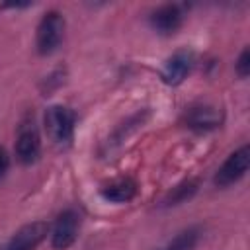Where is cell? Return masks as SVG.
Instances as JSON below:
<instances>
[{
	"mask_svg": "<svg viewBox=\"0 0 250 250\" xmlns=\"http://www.w3.org/2000/svg\"><path fill=\"white\" fill-rule=\"evenodd\" d=\"M199 242V229H186L178 232L162 250H193Z\"/></svg>",
	"mask_w": 250,
	"mask_h": 250,
	"instance_id": "cell-11",
	"label": "cell"
},
{
	"mask_svg": "<svg viewBox=\"0 0 250 250\" xmlns=\"http://www.w3.org/2000/svg\"><path fill=\"white\" fill-rule=\"evenodd\" d=\"M248 164H250V148H248V145H242L240 148L230 152L229 158L221 164V168L215 172L213 184L217 188H229V186L236 184L246 174Z\"/></svg>",
	"mask_w": 250,
	"mask_h": 250,
	"instance_id": "cell-4",
	"label": "cell"
},
{
	"mask_svg": "<svg viewBox=\"0 0 250 250\" xmlns=\"http://www.w3.org/2000/svg\"><path fill=\"white\" fill-rule=\"evenodd\" d=\"M195 191H197V180H186V182L178 184L176 188H172V191L164 199V205H178V203L189 199Z\"/></svg>",
	"mask_w": 250,
	"mask_h": 250,
	"instance_id": "cell-12",
	"label": "cell"
},
{
	"mask_svg": "<svg viewBox=\"0 0 250 250\" xmlns=\"http://www.w3.org/2000/svg\"><path fill=\"white\" fill-rule=\"evenodd\" d=\"M191 66H193V53L188 49H180L172 57L166 59L162 66V80L168 86H178L189 74Z\"/></svg>",
	"mask_w": 250,
	"mask_h": 250,
	"instance_id": "cell-8",
	"label": "cell"
},
{
	"mask_svg": "<svg viewBox=\"0 0 250 250\" xmlns=\"http://www.w3.org/2000/svg\"><path fill=\"white\" fill-rule=\"evenodd\" d=\"M80 229V215L74 209H64L59 213L51 229V246L55 250H66L74 244Z\"/></svg>",
	"mask_w": 250,
	"mask_h": 250,
	"instance_id": "cell-5",
	"label": "cell"
},
{
	"mask_svg": "<svg viewBox=\"0 0 250 250\" xmlns=\"http://www.w3.org/2000/svg\"><path fill=\"white\" fill-rule=\"evenodd\" d=\"M64 18L57 10H49L39 20L37 31H35V47L39 55H51L59 49L62 37H64Z\"/></svg>",
	"mask_w": 250,
	"mask_h": 250,
	"instance_id": "cell-1",
	"label": "cell"
},
{
	"mask_svg": "<svg viewBox=\"0 0 250 250\" xmlns=\"http://www.w3.org/2000/svg\"><path fill=\"white\" fill-rule=\"evenodd\" d=\"M184 123H186V127L199 131V133L213 131L221 125V111L209 104H195L186 109Z\"/></svg>",
	"mask_w": 250,
	"mask_h": 250,
	"instance_id": "cell-7",
	"label": "cell"
},
{
	"mask_svg": "<svg viewBox=\"0 0 250 250\" xmlns=\"http://www.w3.org/2000/svg\"><path fill=\"white\" fill-rule=\"evenodd\" d=\"M49 225L43 221H33L29 225H23L20 230L14 232V236L0 248V250H35L41 240L47 236Z\"/></svg>",
	"mask_w": 250,
	"mask_h": 250,
	"instance_id": "cell-6",
	"label": "cell"
},
{
	"mask_svg": "<svg viewBox=\"0 0 250 250\" xmlns=\"http://www.w3.org/2000/svg\"><path fill=\"white\" fill-rule=\"evenodd\" d=\"M8 166H10V156H8L6 148L0 146V176H4V172L8 170Z\"/></svg>",
	"mask_w": 250,
	"mask_h": 250,
	"instance_id": "cell-14",
	"label": "cell"
},
{
	"mask_svg": "<svg viewBox=\"0 0 250 250\" xmlns=\"http://www.w3.org/2000/svg\"><path fill=\"white\" fill-rule=\"evenodd\" d=\"M41 154V137L31 113H27L18 127L16 135V158L21 164H33Z\"/></svg>",
	"mask_w": 250,
	"mask_h": 250,
	"instance_id": "cell-3",
	"label": "cell"
},
{
	"mask_svg": "<svg viewBox=\"0 0 250 250\" xmlns=\"http://www.w3.org/2000/svg\"><path fill=\"white\" fill-rule=\"evenodd\" d=\"M234 70L240 78H246L250 74V51H248V47H244L242 53L238 55V59L234 62Z\"/></svg>",
	"mask_w": 250,
	"mask_h": 250,
	"instance_id": "cell-13",
	"label": "cell"
},
{
	"mask_svg": "<svg viewBox=\"0 0 250 250\" xmlns=\"http://www.w3.org/2000/svg\"><path fill=\"white\" fill-rule=\"evenodd\" d=\"M102 197L105 201H111V203H127L135 197L137 193V184L131 180V178H117V180H111L109 184H105L102 189H100Z\"/></svg>",
	"mask_w": 250,
	"mask_h": 250,
	"instance_id": "cell-10",
	"label": "cell"
},
{
	"mask_svg": "<svg viewBox=\"0 0 250 250\" xmlns=\"http://www.w3.org/2000/svg\"><path fill=\"white\" fill-rule=\"evenodd\" d=\"M148 21L154 31H158L162 35H170L180 29V25L184 21V10L178 4H162L150 14Z\"/></svg>",
	"mask_w": 250,
	"mask_h": 250,
	"instance_id": "cell-9",
	"label": "cell"
},
{
	"mask_svg": "<svg viewBox=\"0 0 250 250\" xmlns=\"http://www.w3.org/2000/svg\"><path fill=\"white\" fill-rule=\"evenodd\" d=\"M43 121H45L47 135L51 137L53 143L66 145V143L72 141L76 115H74V111L70 107H66V105H51V107H47Z\"/></svg>",
	"mask_w": 250,
	"mask_h": 250,
	"instance_id": "cell-2",
	"label": "cell"
}]
</instances>
